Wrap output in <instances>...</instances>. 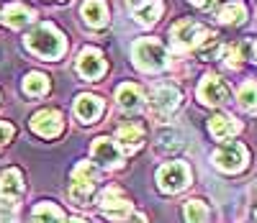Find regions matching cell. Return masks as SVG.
<instances>
[{"label":"cell","instance_id":"cell-1","mask_svg":"<svg viewBox=\"0 0 257 223\" xmlns=\"http://www.w3.org/2000/svg\"><path fill=\"white\" fill-rule=\"evenodd\" d=\"M26 47L34 54L44 57V59H57V57L64 54V47H67V44H64V36L52 24H41L26 36Z\"/></svg>","mask_w":257,"mask_h":223},{"label":"cell","instance_id":"cell-2","mask_svg":"<svg viewBox=\"0 0 257 223\" xmlns=\"http://www.w3.org/2000/svg\"><path fill=\"white\" fill-rule=\"evenodd\" d=\"M132 57L142 72H157V70H165L167 64V52L155 39H139L132 47Z\"/></svg>","mask_w":257,"mask_h":223},{"label":"cell","instance_id":"cell-3","mask_svg":"<svg viewBox=\"0 0 257 223\" xmlns=\"http://www.w3.org/2000/svg\"><path fill=\"white\" fill-rule=\"evenodd\" d=\"M188 182H190V169L185 162H167L157 172V185L162 192H170V195L180 192Z\"/></svg>","mask_w":257,"mask_h":223},{"label":"cell","instance_id":"cell-4","mask_svg":"<svg viewBox=\"0 0 257 223\" xmlns=\"http://www.w3.org/2000/svg\"><path fill=\"white\" fill-rule=\"evenodd\" d=\"M100 210L111 220H126L132 213V200H128L118 187H108L100 192Z\"/></svg>","mask_w":257,"mask_h":223},{"label":"cell","instance_id":"cell-5","mask_svg":"<svg viewBox=\"0 0 257 223\" xmlns=\"http://www.w3.org/2000/svg\"><path fill=\"white\" fill-rule=\"evenodd\" d=\"M178 105H180V93L175 90V87H170V85L157 87V90L152 93V100H149V108H152V116H155L157 121L170 118V113H175Z\"/></svg>","mask_w":257,"mask_h":223},{"label":"cell","instance_id":"cell-6","mask_svg":"<svg viewBox=\"0 0 257 223\" xmlns=\"http://www.w3.org/2000/svg\"><path fill=\"white\" fill-rule=\"evenodd\" d=\"M208 31H203L198 24L193 21H180V24L173 26V47L178 52H188V49H196L198 44L206 39Z\"/></svg>","mask_w":257,"mask_h":223},{"label":"cell","instance_id":"cell-7","mask_svg":"<svg viewBox=\"0 0 257 223\" xmlns=\"http://www.w3.org/2000/svg\"><path fill=\"white\" fill-rule=\"evenodd\" d=\"M213 164H216L219 169H224V172H239V169H244V164H247V149H244V144L234 141V144L221 146L216 154H213Z\"/></svg>","mask_w":257,"mask_h":223},{"label":"cell","instance_id":"cell-8","mask_svg":"<svg viewBox=\"0 0 257 223\" xmlns=\"http://www.w3.org/2000/svg\"><path fill=\"white\" fill-rule=\"evenodd\" d=\"M198 98L206 105H224L229 100V90H226V85L221 82V77L206 75L201 80V85H198Z\"/></svg>","mask_w":257,"mask_h":223},{"label":"cell","instance_id":"cell-9","mask_svg":"<svg viewBox=\"0 0 257 223\" xmlns=\"http://www.w3.org/2000/svg\"><path fill=\"white\" fill-rule=\"evenodd\" d=\"M62 126H64V121H62V113H57V110H39V113L31 116L34 133H39V136H44V139L59 136Z\"/></svg>","mask_w":257,"mask_h":223},{"label":"cell","instance_id":"cell-10","mask_svg":"<svg viewBox=\"0 0 257 223\" xmlns=\"http://www.w3.org/2000/svg\"><path fill=\"white\" fill-rule=\"evenodd\" d=\"M93 159L105 169H116L121 164V149L116 146V141L100 136L93 141Z\"/></svg>","mask_w":257,"mask_h":223},{"label":"cell","instance_id":"cell-11","mask_svg":"<svg viewBox=\"0 0 257 223\" xmlns=\"http://www.w3.org/2000/svg\"><path fill=\"white\" fill-rule=\"evenodd\" d=\"M77 72L85 77V80H98L103 72H105V59L98 49H82L80 52V59H77Z\"/></svg>","mask_w":257,"mask_h":223},{"label":"cell","instance_id":"cell-12","mask_svg":"<svg viewBox=\"0 0 257 223\" xmlns=\"http://www.w3.org/2000/svg\"><path fill=\"white\" fill-rule=\"evenodd\" d=\"M116 146L118 149H123V151H137L139 146H142V141H144V131H142V126H137V123H126V126H121L118 131H116Z\"/></svg>","mask_w":257,"mask_h":223},{"label":"cell","instance_id":"cell-13","mask_svg":"<svg viewBox=\"0 0 257 223\" xmlns=\"http://www.w3.org/2000/svg\"><path fill=\"white\" fill-rule=\"evenodd\" d=\"M75 113L82 123H93L103 113V100L95 98V95H80L75 100Z\"/></svg>","mask_w":257,"mask_h":223},{"label":"cell","instance_id":"cell-14","mask_svg":"<svg viewBox=\"0 0 257 223\" xmlns=\"http://www.w3.org/2000/svg\"><path fill=\"white\" fill-rule=\"evenodd\" d=\"M24 192V177H21L18 169H6L0 174V197L3 200H13Z\"/></svg>","mask_w":257,"mask_h":223},{"label":"cell","instance_id":"cell-15","mask_svg":"<svg viewBox=\"0 0 257 223\" xmlns=\"http://www.w3.org/2000/svg\"><path fill=\"white\" fill-rule=\"evenodd\" d=\"M208 128H211V133H213V139L224 141V139H231L234 133L239 131V123L234 121L231 116H224V113H219V116H213V118L208 121Z\"/></svg>","mask_w":257,"mask_h":223},{"label":"cell","instance_id":"cell-16","mask_svg":"<svg viewBox=\"0 0 257 223\" xmlns=\"http://www.w3.org/2000/svg\"><path fill=\"white\" fill-rule=\"evenodd\" d=\"M82 18L88 21L90 26L100 29L108 24V8H105L103 0H85V6H82Z\"/></svg>","mask_w":257,"mask_h":223},{"label":"cell","instance_id":"cell-17","mask_svg":"<svg viewBox=\"0 0 257 223\" xmlns=\"http://www.w3.org/2000/svg\"><path fill=\"white\" fill-rule=\"evenodd\" d=\"M31 18H34V11L26 8V6H21V3H11L3 11V21L11 29H24L26 24H31Z\"/></svg>","mask_w":257,"mask_h":223},{"label":"cell","instance_id":"cell-18","mask_svg":"<svg viewBox=\"0 0 257 223\" xmlns=\"http://www.w3.org/2000/svg\"><path fill=\"white\" fill-rule=\"evenodd\" d=\"M116 100H118V105H121L123 110H128V113H134V110H139V108H142V103H144L142 90H139L137 85H128V82L118 87Z\"/></svg>","mask_w":257,"mask_h":223},{"label":"cell","instance_id":"cell-19","mask_svg":"<svg viewBox=\"0 0 257 223\" xmlns=\"http://www.w3.org/2000/svg\"><path fill=\"white\" fill-rule=\"evenodd\" d=\"M244 18H247V8H244V3H239V0L226 3L221 8V13H219V21H221V24H226V26H239Z\"/></svg>","mask_w":257,"mask_h":223},{"label":"cell","instance_id":"cell-20","mask_svg":"<svg viewBox=\"0 0 257 223\" xmlns=\"http://www.w3.org/2000/svg\"><path fill=\"white\" fill-rule=\"evenodd\" d=\"M31 220L34 223H64V215L52 203H39L34 208V213H31Z\"/></svg>","mask_w":257,"mask_h":223},{"label":"cell","instance_id":"cell-21","mask_svg":"<svg viewBox=\"0 0 257 223\" xmlns=\"http://www.w3.org/2000/svg\"><path fill=\"white\" fill-rule=\"evenodd\" d=\"M160 13H162V3H160V0H147L144 6H139L134 11V18L139 21L142 26H149V24H155V21L160 18Z\"/></svg>","mask_w":257,"mask_h":223},{"label":"cell","instance_id":"cell-22","mask_svg":"<svg viewBox=\"0 0 257 223\" xmlns=\"http://www.w3.org/2000/svg\"><path fill=\"white\" fill-rule=\"evenodd\" d=\"M47 90H49V80H47V75H41V72H31V75H26V80H24V93H26V95L39 98V95H44Z\"/></svg>","mask_w":257,"mask_h":223},{"label":"cell","instance_id":"cell-23","mask_svg":"<svg viewBox=\"0 0 257 223\" xmlns=\"http://www.w3.org/2000/svg\"><path fill=\"white\" fill-rule=\"evenodd\" d=\"M185 220L188 223H211V210L201 200H188L185 203Z\"/></svg>","mask_w":257,"mask_h":223},{"label":"cell","instance_id":"cell-24","mask_svg":"<svg viewBox=\"0 0 257 223\" xmlns=\"http://www.w3.org/2000/svg\"><path fill=\"white\" fill-rule=\"evenodd\" d=\"M72 182L95 185V182H98V167H95L93 162H80V164L72 169Z\"/></svg>","mask_w":257,"mask_h":223},{"label":"cell","instance_id":"cell-25","mask_svg":"<svg viewBox=\"0 0 257 223\" xmlns=\"http://www.w3.org/2000/svg\"><path fill=\"white\" fill-rule=\"evenodd\" d=\"M239 105L249 113H257V82H244L239 90Z\"/></svg>","mask_w":257,"mask_h":223},{"label":"cell","instance_id":"cell-26","mask_svg":"<svg viewBox=\"0 0 257 223\" xmlns=\"http://www.w3.org/2000/svg\"><path fill=\"white\" fill-rule=\"evenodd\" d=\"M93 190H95V185H88V182H72V187H70V197L75 200L77 205H85L88 200L93 197Z\"/></svg>","mask_w":257,"mask_h":223},{"label":"cell","instance_id":"cell-27","mask_svg":"<svg viewBox=\"0 0 257 223\" xmlns=\"http://www.w3.org/2000/svg\"><path fill=\"white\" fill-rule=\"evenodd\" d=\"M178 139H180V133H178L175 128L162 131V133H160V151H167V149H170V151H175V149H180L183 144H180Z\"/></svg>","mask_w":257,"mask_h":223},{"label":"cell","instance_id":"cell-28","mask_svg":"<svg viewBox=\"0 0 257 223\" xmlns=\"http://www.w3.org/2000/svg\"><path fill=\"white\" fill-rule=\"evenodd\" d=\"M247 47H242V44H231V47H226V52H224V62H226V67H239L242 64V52H244Z\"/></svg>","mask_w":257,"mask_h":223},{"label":"cell","instance_id":"cell-29","mask_svg":"<svg viewBox=\"0 0 257 223\" xmlns=\"http://www.w3.org/2000/svg\"><path fill=\"white\" fill-rule=\"evenodd\" d=\"M11 139H13V126L6 123V121H0V146L8 144Z\"/></svg>","mask_w":257,"mask_h":223},{"label":"cell","instance_id":"cell-30","mask_svg":"<svg viewBox=\"0 0 257 223\" xmlns=\"http://www.w3.org/2000/svg\"><path fill=\"white\" fill-rule=\"evenodd\" d=\"M193 6H198V8H211L213 3H216V0H190Z\"/></svg>","mask_w":257,"mask_h":223},{"label":"cell","instance_id":"cell-31","mask_svg":"<svg viewBox=\"0 0 257 223\" xmlns=\"http://www.w3.org/2000/svg\"><path fill=\"white\" fill-rule=\"evenodd\" d=\"M144 3H147V0H128V6H132L134 11H137L139 6H144Z\"/></svg>","mask_w":257,"mask_h":223},{"label":"cell","instance_id":"cell-32","mask_svg":"<svg viewBox=\"0 0 257 223\" xmlns=\"http://www.w3.org/2000/svg\"><path fill=\"white\" fill-rule=\"evenodd\" d=\"M128 223H147V218L144 215H132V220H128Z\"/></svg>","mask_w":257,"mask_h":223},{"label":"cell","instance_id":"cell-33","mask_svg":"<svg viewBox=\"0 0 257 223\" xmlns=\"http://www.w3.org/2000/svg\"><path fill=\"white\" fill-rule=\"evenodd\" d=\"M67 223H85V220H80V218H72V220H67Z\"/></svg>","mask_w":257,"mask_h":223},{"label":"cell","instance_id":"cell-34","mask_svg":"<svg viewBox=\"0 0 257 223\" xmlns=\"http://www.w3.org/2000/svg\"><path fill=\"white\" fill-rule=\"evenodd\" d=\"M252 52H254V59H257V44H254V47H252Z\"/></svg>","mask_w":257,"mask_h":223}]
</instances>
